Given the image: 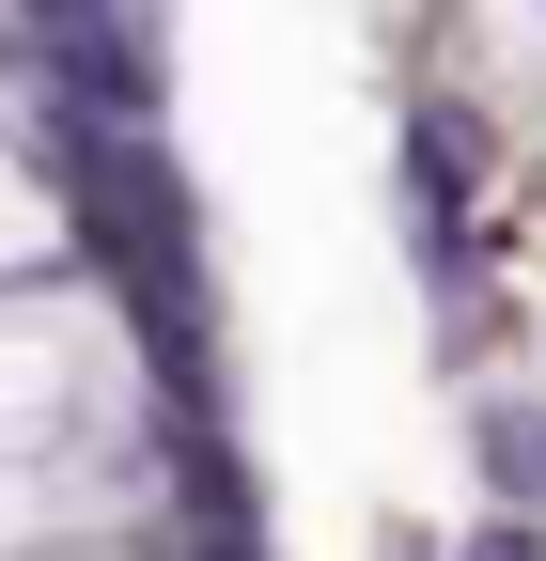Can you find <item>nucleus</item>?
Instances as JSON below:
<instances>
[{
	"label": "nucleus",
	"instance_id": "1",
	"mask_svg": "<svg viewBox=\"0 0 546 561\" xmlns=\"http://www.w3.org/2000/svg\"><path fill=\"white\" fill-rule=\"evenodd\" d=\"M468 453H485V500L500 515H546V405L531 390H485V405H468Z\"/></svg>",
	"mask_w": 546,
	"mask_h": 561
}]
</instances>
